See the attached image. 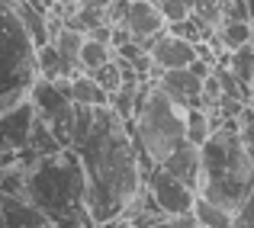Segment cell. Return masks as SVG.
I'll list each match as a JSON object with an SVG mask.
<instances>
[{
  "label": "cell",
  "mask_w": 254,
  "mask_h": 228,
  "mask_svg": "<svg viewBox=\"0 0 254 228\" xmlns=\"http://www.w3.org/2000/svg\"><path fill=\"white\" fill-rule=\"evenodd\" d=\"M251 100H254V80H251Z\"/></svg>",
  "instance_id": "cell-27"
},
{
  "label": "cell",
  "mask_w": 254,
  "mask_h": 228,
  "mask_svg": "<svg viewBox=\"0 0 254 228\" xmlns=\"http://www.w3.org/2000/svg\"><path fill=\"white\" fill-rule=\"evenodd\" d=\"M36 68H39V77H49V80H58V77H71L64 58L58 55L55 42H45L36 49Z\"/></svg>",
  "instance_id": "cell-18"
},
{
  "label": "cell",
  "mask_w": 254,
  "mask_h": 228,
  "mask_svg": "<svg viewBox=\"0 0 254 228\" xmlns=\"http://www.w3.org/2000/svg\"><path fill=\"white\" fill-rule=\"evenodd\" d=\"M155 84L161 87L177 106H184V110H190V106H203V77H196L190 68L161 71V77H158Z\"/></svg>",
  "instance_id": "cell-10"
},
{
  "label": "cell",
  "mask_w": 254,
  "mask_h": 228,
  "mask_svg": "<svg viewBox=\"0 0 254 228\" xmlns=\"http://www.w3.org/2000/svg\"><path fill=\"white\" fill-rule=\"evenodd\" d=\"M148 55H151V61H155V68H161V71L190 68V61L196 58V42H187V39L171 36V32L164 29L148 42Z\"/></svg>",
  "instance_id": "cell-9"
},
{
  "label": "cell",
  "mask_w": 254,
  "mask_h": 228,
  "mask_svg": "<svg viewBox=\"0 0 254 228\" xmlns=\"http://www.w3.org/2000/svg\"><path fill=\"white\" fill-rule=\"evenodd\" d=\"M199 196L222 209L235 212L254 186V158L242 138V122L225 119L212 129V135L199 145Z\"/></svg>",
  "instance_id": "cell-3"
},
{
  "label": "cell",
  "mask_w": 254,
  "mask_h": 228,
  "mask_svg": "<svg viewBox=\"0 0 254 228\" xmlns=\"http://www.w3.org/2000/svg\"><path fill=\"white\" fill-rule=\"evenodd\" d=\"M232 228H254V186L242 199V206L232 212Z\"/></svg>",
  "instance_id": "cell-24"
},
{
  "label": "cell",
  "mask_w": 254,
  "mask_h": 228,
  "mask_svg": "<svg viewBox=\"0 0 254 228\" xmlns=\"http://www.w3.org/2000/svg\"><path fill=\"white\" fill-rule=\"evenodd\" d=\"M32 125H36V106H32L29 97L23 103L3 110L0 113V151H10V154L26 151Z\"/></svg>",
  "instance_id": "cell-8"
},
{
  "label": "cell",
  "mask_w": 254,
  "mask_h": 228,
  "mask_svg": "<svg viewBox=\"0 0 254 228\" xmlns=\"http://www.w3.org/2000/svg\"><path fill=\"white\" fill-rule=\"evenodd\" d=\"M216 39L222 49H242V45L254 42V26L248 23V19H225V23H219L216 29Z\"/></svg>",
  "instance_id": "cell-17"
},
{
  "label": "cell",
  "mask_w": 254,
  "mask_h": 228,
  "mask_svg": "<svg viewBox=\"0 0 254 228\" xmlns=\"http://www.w3.org/2000/svg\"><path fill=\"white\" fill-rule=\"evenodd\" d=\"M29 100L36 106L39 119H45L55 138L71 148V122H74V100L68 97V77H58V80H49V77H36L29 90Z\"/></svg>",
  "instance_id": "cell-6"
},
{
  "label": "cell",
  "mask_w": 254,
  "mask_h": 228,
  "mask_svg": "<svg viewBox=\"0 0 254 228\" xmlns=\"http://www.w3.org/2000/svg\"><path fill=\"white\" fill-rule=\"evenodd\" d=\"M0 228H6V222H3V212H0Z\"/></svg>",
  "instance_id": "cell-26"
},
{
  "label": "cell",
  "mask_w": 254,
  "mask_h": 228,
  "mask_svg": "<svg viewBox=\"0 0 254 228\" xmlns=\"http://www.w3.org/2000/svg\"><path fill=\"white\" fill-rule=\"evenodd\" d=\"M26 199L58 228H97L87 206V173L74 148L45 154L26 167Z\"/></svg>",
  "instance_id": "cell-2"
},
{
  "label": "cell",
  "mask_w": 254,
  "mask_h": 228,
  "mask_svg": "<svg viewBox=\"0 0 254 228\" xmlns=\"http://www.w3.org/2000/svg\"><path fill=\"white\" fill-rule=\"evenodd\" d=\"M145 186H148V193L155 196V203L161 206L164 216H187V212H193L196 190L187 186L184 180H177L174 173H168L161 164H155L145 173Z\"/></svg>",
  "instance_id": "cell-7"
},
{
  "label": "cell",
  "mask_w": 254,
  "mask_h": 228,
  "mask_svg": "<svg viewBox=\"0 0 254 228\" xmlns=\"http://www.w3.org/2000/svg\"><path fill=\"white\" fill-rule=\"evenodd\" d=\"M0 212H3L6 228H58L26 196H0Z\"/></svg>",
  "instance_id": "cell-12"
},
{
  "label": "cell",
  "mask_w": 254,
  "mask_h": 228,
  "mask_svg": "<svg viewBox=\"0 0 254 228\" xmlns=\"http://www.w3.org/2000/svg\"><path fill=\"white\" fill-rule=\"evenodd\" d=\"M229 71L242 80V84L251 87V80H254V42L229 52Z\"/></svg>",
  "instance_id": "cell-21"
},
{
  "label": "cell",
  "mask_w": 254,
  "mask_h": 228,
  "mask_svg": "<svg viewBox=\"0 0 254 228\" xmlns=\"http://www.w3.org/2000/svg\"><path fill=\"white\" fill-rule=\"evenodd\" d=\"M129 129L138 145L142 167L148 173L155 164H161L168 154H174L187 142V110L174 103L158 84H151Z\"/></svg>",
  "instance_id": "cell-4"
},
{
  "label": "cell",
  "mask_w": 254,
  "mask_h": 228,
  "mask_svg": "<svg viewBox=\"0 0 254 228\" xmlns=\"http://www.w3.org/2000/svg\"><path fill=\"white\" fill-rule=\"evenodd\" d=\"M193 216H196V222L203 228H232V212L216 206V203H209L199 193H196V203H193Z\"/></svg>",
  "instance_id": "cell-19"
},
{
  "label": "cell",
  "mask_w": 254,
  "mask_h": 228,
  "mask_svg": "<svg viewBox=\"0 0 254 228\" xmlns=\"http://www.w3.org/2000/svg\"><path fill=\"white\" fill-rule=\"evenodd\" d=\"M161 167L168 173H174L177 180H184L187 186H193V190L199 193V173H203V161H199V145L193 142H184L174 154L161 161Z\"/></svg>",
  "instance_id": "cell-13"
},
{
  "label": "cell",
  "mask_w": 254,
  "mask_h": 228,
  "mask_svg": "<svg viewBox=\"0 0 254 228\" xmlns=\"http://www.w3.org/2000/svg\"><path fill=\"white\" fill-rule=\"evenodd\" d=\"M123 26L132 32V39L142 42L145 52H148L151 39H155L158 32L168 29V19H164V13L158 10V3H151V0H132L129 3V16H126Z\"/></svg>",
  "instance_id": "cell-11"
},
{
  "label": "cell",
  "mask_w": 254,
  "mask_h": 228,
  "mask_svg": "<svg viewBox=\"0 0 254 228\" xmlns=\"http://www.w3.org/2000/svg\"><path fill=\"white\" fill-rule=\"evenodd\" d=\"M113 58H116V49H113L110 42H97V39H90V36L84 39V49H81V71L93 74L97 68H103L106 61H113Z\"/></svg>",
  "instance_id": "cell-20"
},
{
  "label": "cell",
  "mask_w": 254,
  "mask_h": 228,
  "mask_svg": "<svg viewBox=\"0 0 254 228\" xmlns=\"http://www.w3.org/2000/svg\"><path fill=\"white\" fill-rule=\"evenodd\" d=\"M74 151L87 173V206L97 228L123 219L145 190V167L129 122L119 119L113 106H97L90 132Z\"/></svg>",
  "instance_id": "cell-1"
},
{
  "label": "cell",
  "mask_w": 254,
  "mask_h": 228,
  "mask_svg": "<svg viewBox=\"0 0 254 228\" xmlns=\"http://www.w3.org/2000/svg\"><path fill=\"white\" fill-rule=\"evenodd\" d=\"M16 13H19V19H23L29 39L36 42V49L45 45V42H52V23H49V16H45V10L39 3H32V0H16Z\"/></svg>",
  "instance_id": "cell-14"
},
{
  "label": "cell",
  "mask_w": 254,
  "mask_h": 228,
  "mask_svg": "<svg viewBox=\"0 0 254 228\" xmlns=\"http://www.w3.org/2000/svg\"><path fill=\"white\" fill-rule=\"evenodd\" d=\"M93 80H97L106 93H116L119 87H123V68H119V61L113 58V61L103 64V68H97L93 71Z\"/></svg>",
  "instance_id": "cell-23"
},
{
  "label": "cell",
  "mask_w": 254,
  "mask_h": 228,
  "mask_svg": "<svg viewBox=\"0 0 254 228\" xmlns=\"http://www.w3.org/2000/svg\"><path fill=\"white\" fill-rule=\"evenodd\" d=\"M225 3H229V0H193V16L209 23L212 29H219V23H222V16H225Z\"/></svg>",
  "instance_id": "cell-22"
},
{
  "label": "cell",
  "mask_w": 254,
  "mask_h": 228,
  "mask_svg": "<svg viewBox=\"0 0 254 228\" xmlns=\"http://www.w3.org/2000/svg\"><path fill=\"white\" fill-rule=\"evenodd\" d=\"M84 32L81 29H71V26H62V29L52 36V42H55V49H58V55L64 58V64H68V71H71V77L81 71V49H84Z\"/></svg>",
  "instance_id": "cell-16"
},
{
  "label": "cell",
  "mask_w": 254,
  "mask_h": 228,
  "mask_svg": "<svg viewBox=\"0 0 254 228\" xmlns=\"http://www.w3.org/2000/svg\"><path fill=\"white\" fill-rule=\"evenodd\" d=\"M68 97L74 103H84V106H110V93L87 71H77L74 77H68Z\"/></svg>",
  "instance_id": "cell-15"
},
{
  "label": "cell",
  "mask_w": 254,
  "mask_h": 228,
  "mask_svg": "<svg viewBox=\"0 0 254 228\" xmlns=\"http://www.w3.org/2000/svg\"><path fill=\"white\" fill-rule=\"evenodd\" d=\"M100 228H138V225L129 222V219H116V222H106V225H100Z\"/></svg>",
  "instance_id": "cell-25"
},
{
  "label": "cell",
  "mask_w": 254,
  "mask_h": 228,
  "mask_svg": "<svg viewBox=\"0 0 254 228\" xmlns=\"http://www.w3.org/2000/svg\"><path fill=\"white\" fill-rule=\"evenodd\" d=\"M36 77V42L16 13V0H0V113L23 103Z\"/></svg>",
  "instance_id": "cell-5"
}]
</instances>
